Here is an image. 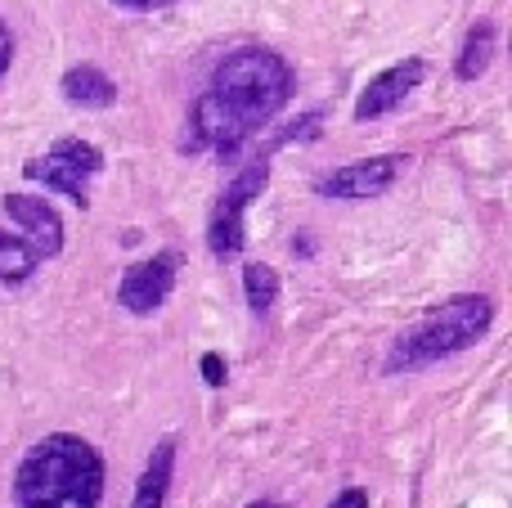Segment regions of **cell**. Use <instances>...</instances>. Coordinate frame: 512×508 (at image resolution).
Here are the masks:
<instances>
[{"label":"cell","mask_w":512,"mask_h":508,"mask_svg":"<svg viewBox=\"0 0 512 508\" xmlns=\"http://www.w3.org/2000/svg\"><path fill=\"white\" fill-rule=\"evenodd\" d=\"M5 216L23 230V239L36 248V257H59L63 252V221L45 198L36 194H5Z\"/></svg>","instance_id":"8"},{"label":"cell","mask_w":512,"mask_h":508,"mask_svg":"<svg viewBox=\"0 0 512 508\" xmlns=\"http://www.w3.org/2000/svg\"><path fill=\"white\" fill-rule=\"evenodd\" d=\"M265 185H270V158H256L252 167H243L239 176L225 185V194L216 198V207H212V225H207V248H212V257L230 261L243 252V212L252 207V198L265 194Z\"/></svg>","instance_id":"5"},{"label":"cell","mask_w":512,"mask_h":508,"mask_svg":"<svg viewBox=\"0 0 512 508\" xmlns=\"http://www.w3.org/2000/svg\"><path fill=\"white\" fill-rule=\"evenodd\" d=\"M36 266H41V257H36L32 243L0 230V284H23L36 275Z\"/></svg>","instance_id":"13"},{"label":"cell","mask_w":512,"mask_h":508,"mask_svg":"<svg viewBox=\"0 0 512 508\" xmlns=\"http://www.w3.org/2000/svg\"><path fill=\"white\" fill-rule=\"evenodd\" d=\"M288 99H292V68L283 54L261 50V45L234 50L212 72V86L198 95L180 149L185 153L212 149L221 158H234L256 131H265L274 122V113Z\"/></svg>","instance_id":"1"},{"label":"cell","mask_w":512,"mask_h":508,"mask_svg":"<svg viewBox=\"0 0 512 508\" xmlns=\"http://www.w3.org/2000/svg\"><path fill=\"white\" fill-rule=\"evenodd\" d=\"M104 459L72 432H50L23 455L14 473V508H99Z\"/></svg>","instance_id":"2"},{"label":"cell","mask_w":512,"mask_h":508,"mask_svg":"<svg viewBox=\"0 0 512 508\" xmlns=\"http://www.w3.org/2000/svg\"><path fill=\"white\" fill-rule=\"evenodd\" d=\"M423 72H427L423 59H405V63H396V68L378 72V77L364 86V95L355 99V122H373V117L391 113L396 104H405V99L414 95V86H423Z\"/></svg>","instance_id":"9"},{"label":"cell","mask_w":512,"mask_h":508,"mask_svg":"<svg viewBox=\"0 0 512 508\" xmlns=\"http://www.w3.org/2000/svg\"><path fill=\"white\" fill-rule=\"evenodd\" d=\"M126 9H167V5H180V0H117Z\"/></svg>","instance_id":"18"},{"label":"cell","mask_w":512,"mask_h":508,"mask_svg":"<svg viewBox=\"0 0 512 508\" xmlns=\"http://www.w3.org/2000/svg\"><path fill=\"white\" fill-rule=\"evenodd\" d=\"M63 99L81 108H108L117 99V86L108 72H99L95 63H81V68L63 72Z\"/></svg>","instance_id":"11"},{"label":"cell","mask_w":512,"mask_h":508,"mask_svg":"<svg viewBox=\"0 0 512 508\" xmlns=\"http://www.w3.org/2000/svg\"><path fill=\"white\" fill-rule=\"evenodd\" d=\"M171 477H176V437H162L153 446L149 464H144L140 482H135V500L131 508H162L171 491Z\"/></svg>","instance_id":"10"},{"label":"cell","mask_w":512,"mask_h":508,"mask_svg":"<svg viewBox=\"0 0 512 508\" xmlns=\"http://www.w3.org/2000/svg\"><path fill=\"white\" fill-rule=\"evenodd\" d=\"M400 171H405V158L387 153V158H369V162H351V167L328 171L315 189L324 198H378L396 185Z\"/></svg>","instance_id":"7"},{"label":"cell","mask_w":512,"mask_h":508,"mask_svg":"<svg viewBox=\"0 0 512 508\" xmlns=\"http://www.w3.org/2000/svg\"><path fill=\"white\" fill-rule=\"evenodd\" d=\"M176 275H180V252L176 248L153 252V257L135 261V266L122 275V284H117V302H122L131 315H153L171 297Z\"/></svg>","instance_id":"6"},{"label":"cell","mask_w":512,"mask_h":508,"mask_svg":"<svg viewBox=\"0 0 512 508\" xmlns=\"http://www.w3.org/2000/svg\"><path fill=\"white\" fill-rule=\"evenodd\" d=\"M243 293H248L252 315H270L274 302H279V275L265 261H248L243 266Z\"/></svg>","instance_id":"14"},{"label":"cell","mask_w":512,"mask_h":508,"mask_svg":"<svg viewBox=\"0 0 512 508\" xmlns=\"http://www.w3.org/2000/svg\"><path fill=\"white\" fill-rule=\"evenodd\" d=\"M328 508H369V495H364L360 486H351V491H342Z\"/></svg>","instance_id":"17"},{"label":"cell","mask_w":512,"mask_h":508,"mask_svg":"<svg viewBox=\"0 0 512 508\" xmlns=\"http://www.w3.org/2000/svg\"><path fill=\"white\" fill-rule=\"evenodd\" d=\"M203 378H207V387H225V360L216 351L203 356Z\"/></svg>","instance_id":"15"},{"label":"cell","mask_w":512,"mask_h":508,"mask_svg":"<svg viewBox=\"0 0 512 508\" xmlns=\"http://www.w3.org/2000/svg\"><path fill=\"white\" fill-rule=\"evenodd\" d=\"M99 171H104V153H99L90 140L63 135L50 153H41V158L27 162L23 176L36 180V185H45V189H54V194H68L77 207H86L90 203V180H95Z\"/></svg>","instance_id":"4"},{"label":"cell","mask_w":512,"mask_h":508,"mask_svg":"<svg viewBox=\"0 0 512 508\" xmlns=\"http://www.w3.org/2000/svg\"><path fill=\"white\" fill-rule=\"evenodd\" d=\"M490 59H495V23H477L468 36H463V50H459L454 72H459V81H477L481 72L490 68Z\"/></svg>","instance_id":"12"},{"label":"cell","mask_w":512,"mask_h":508,"mask_svg":"<svg viewBox=\"0 0 512 508\" xmlns=\"http://www.w3.org/2000/svg\"><path fill=\"white\" fill-rule=\"evenodd\" d=\"M248 508H288V504H274V500H256V504H248Z\"/></svg>","instance_id":"19"},{"label":"cell","mask_w":512,"mask_h":508,"mask_svg":"<svg viewBox=\"0 0 512 508\" xmlns=\"http://www.w3.org/2000/svg\"><path fill=\"white\" fill-rule=\"evenodd\" d=\"M9 63H14V32H9L5 18H0V77L9 72Z\"/></svg>","instance_id":"16"},{"label":"cell","mask_w":512,"mask_h":508,"mask_svg":"<svg viewBox=\"0 0 512 508\" xmlns=\"http://www.w3.org/2000/svg\"><path fill=\"white\" fill-rule=\"evenodd\" d=\"M495 324V302L486 293H459L450 302H441L436 311H427L418 324H409L387 351V374H405V369L436 365L445 356L477 347Z\"/></svg>","instance_id":"3"}]
</instances>
